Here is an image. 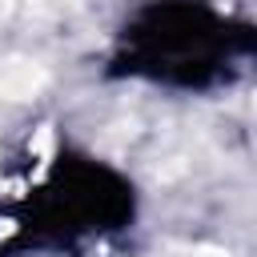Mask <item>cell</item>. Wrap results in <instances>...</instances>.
Instances as JSON below:
<instances>
[{
    "mask_svg": "<svg viewBox=\"0 0 257 257\" xmlns=\"http://www.w3.org/2000/svg\"><path fill=\"white\" fill-rule=\"evenodd\" d=\"M36 84H40V72L32 64H24V60H12V64L0 68V92H8V96H24Z\"/></svg>",
    "mask_w": 257,
    "mask_h": 257,
    "instance_id": "cell-1",
    "label": "cell"
},
{
    "mask_svg": "<svg viewBox=\"0 0 257 257\" xmlns=\"http://www.w3.org/2000/svg\"><path fill=\"white\" fill-rule=\"evenodd\" d=\"M205 257H221V253H205Z\"/></svg>",
    "mask_w": 257,
    "mask_h": 257,
    "instance_id": "cell-2",
    "label": "cell"
}]
</instances>
